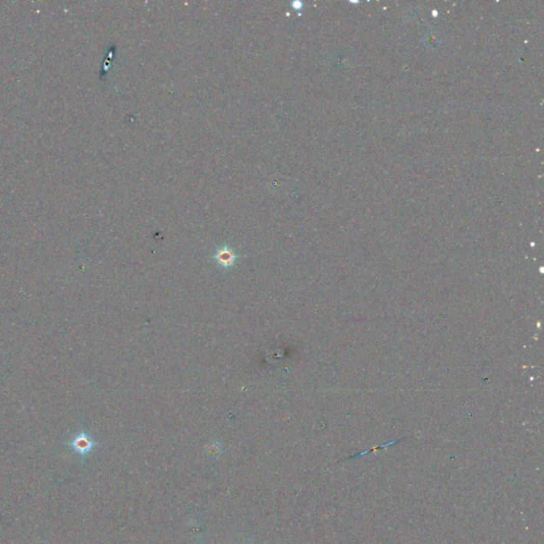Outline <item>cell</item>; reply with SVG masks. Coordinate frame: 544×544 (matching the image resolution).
<instances>
[{
	"label": "cell",
	"instance_id": "obj_2",
	"mask_svg": "<svg viewBox=\"0 0 544 544\" xmlns=\"http://www.w3.org/2000/svg\"><path fill=\"white\" fill-rule=\"evenodd\" d=\"M214 258L219 266L224 268H232L237 261V254L231 247L226 244L217 249Z\"/></svg>",
	"mask_w": 544,
	"mask_h": 544
},
{
	"label": "cell",
	"instance_id": "obj_1",
	"mask_svg": "<svg viewBox=\"0 0 544 544\" xmlns=\"http://www.w3.org/2000/svg\"><path fill=\"white\" fill-rule=\"evenodd\" d=\"M68 446L73 452L84 457L94 451V449L97 447V443L89 432L82 430L72 437V439L68 442Z\"/></svg>",
	"mask_w": 544,
	"mask_h": 544
}]
</instances>
